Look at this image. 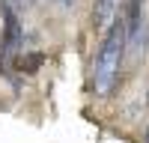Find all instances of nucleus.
<instances>
[{"instance_id":"nucleus-2","label":"nucleus","mask_w":149,"mask_h":143,"mask_svg":"<svg viewBox=\"0 0 149 143\" xmlns=\"http://www.w3.org/2000/svg\"><path fill=\"white\" fill-rule=\"evenodd\" d=\"M21 0H0V21H3V33H0V66L9 69L15 57L24 48V21H21Z\"/></svg>"},{"instance_id":"nucleus-8","label":"nucleus","mask_w":149,"mask_h":143,"mask_svg":"<svg viewBox=\"0 0 149 143\" xmlns=\"http://www.w3.org/2000/svg\"><path fill=\"white\" fill-rule=\"evenodd\" d=\"M143 143H149V128H146V134H143Z\"/></svg>"},{"instance_id":"nucleus-4","label":"nucleus","mask_w":149,"mask_h":143,"mask_svg":"<svg viewBox=\"0 0 149 143\" xmlns=\"http://www.w3.org/2000/svg\"><path fill=\"white\" fill-rule=\"evenodd\" d=\"M125 0H95L93 3V24L98 30H107L110 21L116 18V12H122Z\"/></svg>"},{"instance_id":"nucleus-6","label":"nucleus","mask_w":149,"mask_h":143,"mask_svg":"<svg viewBox=\"0 0 149 143\" xmlns=\"http://www.w3.org/2000/svg\"><path fill=\"white\" fill-rule=\"evenodd\" d=\"M54 3H57V6H63V9H69V6L78 3V0H54Z\"/></svg>"},{"instance_id":"nucleus-1","label":"nucleus","mask_w":149,"mask_h":143,"mask_svg":"<svg viewBox=\"0 0 149 143\" xmlns=\"http://www.w3.org/2000/svg\"><path fill=\"white\" fill-rule=\"evenodd\" d=\"M128 54V36H125V18L116 12V18L110 21L104 30V39L98 45V54L93 60V95L95 99H110L119 87L122 78V63Z\"/></svg>"},{"instance_id":"nucleus-3","label":"nucleus","mask_w":149,"mask_h":143,"mask_svg":"<svg viewBox=\"0 0 149 143\" xmlns=\"http://www.w3.org/2000/svg\"><path fill=\"white\" fill-rule=\"evenodd\" d=\"M143 3L146 0H125L122 6V18H125V36H128V51L137 57L140 51H146V18H143Z\"/></svg>"},{"instance_id":"nucleus-9","label":"nucleus","mask_w":149,"mask_h":143,"mask_svg":"<svg viewBox=\"0 0 149 143\" xmlns=\"http://www.w3.org/2000/svg\"><path fill=\"white\" fill-rule=\"evenodd\" d=\"M146 107H149V87H146Z\"/></svg>"},{"instance_id":"nucleus-5","label":"nucleus","mask_w":149,"mask_h":143,"mask_svg":"<svg viewBox=\"0 0 149 143\" xmlns=\"http://www.w3.org/2000/svg\"><path fill=\"white\" fill-rule=\"evenodd\" d=\"M12 66H15L21 75H36V72L45 66V54H42V51H21Z\"/></svg>"},{"instance_id":"nucleus-7","label":"nucleus","mask_w":149,"mask_h":143,"mask_svg":"<svg viewBox=\"0 0 149 143\" xmlns=\"http://www.w3.org/2000/svg\"><path fill=\"white\" fill-rule=\"evenodd\" d=\"M21 3H24V6H33V3H39V0H21Z\"/></svg>"}]
</instances>
